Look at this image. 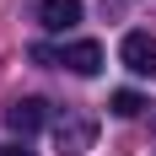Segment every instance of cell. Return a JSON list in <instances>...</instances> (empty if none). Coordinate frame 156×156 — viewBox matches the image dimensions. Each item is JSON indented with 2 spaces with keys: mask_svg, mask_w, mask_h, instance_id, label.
Wrapping results in <instances>:
<instances>
[{
  "mask_svg": "<svg viewBox=\"0 0 156 156\" xmlns=\"http://www.w3.org/2000/svg\"><path fill=\"white\" fill-rule=\"evenodd\" d=\"M119 59H124L135 76H156V38H151V32H124Z\"/></svg>",
  "mask_w": 156,
  "mask_h": 156,
  "instance_id": "cell-3",
  "label": "cell"
},
{
  "mask_svg": "<svg viewBox=\"0 0 156 156\" xmlns=\"http://www.w3.org/2000/svg\"><path fill=\"white\" fill-rule=\"evenodd\" d=\"M43 119H48V102H43V97H16L11 108H5V124H11L16 135H32V129H43Z\"/></svg>",
  "mask_w": 156,
  "mask_h": 156,
  "instance_id": "cell-4",
  "label": "cell"
},
{
  "mask_svg": "<svg viewBox=\"0 0 156 156\" xmlns=\"http://www.w3.org/2000/svg\"><path fill=\"white\" fill-rule=\"evenodd\" d=\"M0 156H32V151H27V145H16V140H5V145H0Z\"/></svg>",
  "mask_w": 156,
  "mask_h": 156,
  "instance_id": "cell-7",
  "label": "cell"
},
{
  "mask_svg": "<svg viewBox=\"0 0 156 156\" xmlns=\"http://www.w3.org/2000/svg\"><path fill=\"white\" fill-rule=\"evenodd\" d=\"M38 22L48 32H70L81 22V0H38Z\"/></svg>",
  "mask_w": 156,
  "mask_h": 156,
  "instance_id": "cell-5",
  "label": "cell"
},
{
  "mask_svg": "<svg viewBox=\"0 0 156 156\" xmlns=\"http://www.w3.org/2000/svg\"><path fill=\"white\" fill-rule=\"evenodd\" d=\"M32 59L38 65H65V70H76V76H97L102 70V43L92 38H76V43H32Z\"/></svg>",
  "mask_w": 156,
  "mask_h": 156,
  "instance_id": "cell-1",
  "label": "cell"
},
{
  "mask_svg": "<svg viewBox=\"0 0 156 156\" xmlns=\"http://www.w3.org/2000/svg\"><path fill=\"white\" fill-rule=\"evenodd\" d=\"M108 108L119 113V119H140V113L151 108V102H145L140 92H129V86H124V92H113V97H108Z\"/></svg>",
  "mask_w": 156,
  "mask_h": 156,
  "instance_id": "cell-6",
  "label": "cell"
},
{
  "mask_svg": "<svg viewBox=\"0 0 156 156\" xmlns=\"http://www.w3.org/2000/svg\"><path fill=\"white\" fill-rule=\"evenodd\" d=\"M97 145V119L81 108H59V119H54V151L59 156H86Z\"/></svg>",
  "mask_w": 156,
  "mask_h": 156,
  "instance_id": "cell-2",
  "label": "cell"
}]
</instances>
